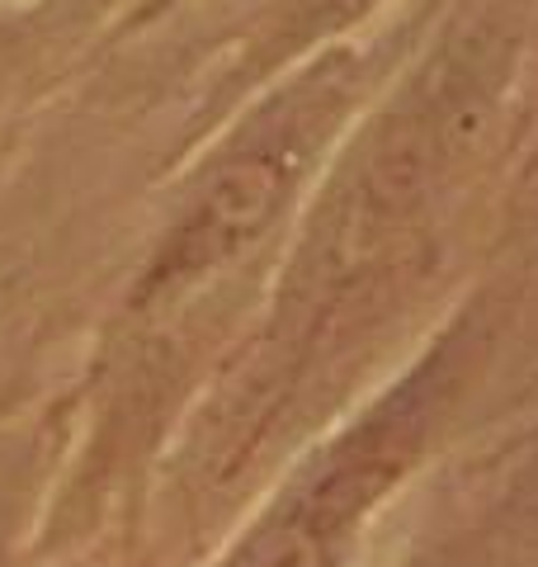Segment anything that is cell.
<instances>
[{"mask_svg":"<svg viewBox=\"0 0 538 567\" xmlns=\"http://www.w3.org/2000/svg\"><path fill=\"white\" fill-rule=\"evenodd\" d=\"M411 431L416 425L406 406L392 402L379 421L354 431L289 502L275 506V516L241 544L227 567H335L350 529L402 473Z\"/></svg>","mask_w":538,"mask_h":567,"instance_id":"cell-1","label":"cell"},{"mask_svg":"<svg viewBox=\"0 0 538 567\" xmlns=\"http://www.w3.org/2000/svg\"><path fill=\"white\" fill-rule=\"evenodd\" d=\"M283 185H289V166H279V156H246L241 166H231L170 246L166 265H161V284L179 289V279H194L218 260L237 256L269 223Z\"/></svg>","mask_w":538,"mask_h":567,"instance_id":"cell-2","label":"cell"}]
</instances>
